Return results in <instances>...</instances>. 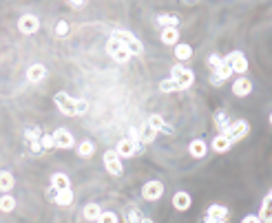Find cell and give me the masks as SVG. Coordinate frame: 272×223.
<instances>
[{
  "mask_svg": "<svg viewBox=\"0 0 272 223\" xmlns=\"http://www.w3.org/2000/svg\"><path fill=\"white\" fill-rule=\"evenodd\" d=\"M56 106L60 109L62 115H82L86 109H89V104H86V100H76L71 95H66V93H56Z\"/></svg>",
  "mask_w": 272,
  "mask_h": 223,
  "instance_id": "6da1fadb",
  "label": "cell"
},
{
  "mask_svg": "<svg viewBox=\"0 0 272 223\" xmlns=\"http://www.w3.org/2000/svg\"><path fill=\"white\" fill-rule=\"evenodd\" d=\"M111 38H115V40H119L126 49L131 51V56H142V51H144V46H142V42L133 36L131 31H122V29H115L113 31V36Z\"/></svg>",
  "mask_w": 272,
  "mask_h": 223,
  "instance_id": "7a4b0ae2",
  "label": "cell"
},
{
  "mask_svg": "<svg viewBox=\"0 0 272 223\" xmlns=\"http://www.w3.org/2000/svg\"><path fill=\"white\" fill-rule=\"evenodd\" d=\"M170 78L177 82L179 91H182V89H188V86L195 82V76H192V71L184 69L182 64H175V66H172V69H170Z\"/></svg>",
  "mask_w": 272,
  "mask_h": 223,
  "instance_id": "3957f363",
  "label": "cell"
},
{
  "mask_svg": "<svg viewBox=\"0 0 272 223\" xmlns=\"http://www.w3.org/2000/svg\"><path fill=\"white\" fill-rule=\"evenodd\" d=\"M106 51H109L111 58L117 60V62H126V60L131 58V51L126 49V46L119 42V40H115V38H111L109 42H106Z\"/></svg>",
  "mask_w": 272,
  "mask_h": 223,
  "instance_id": "277c9868",
  "label": "cell"
},
{
  "mask_svg": "<svg viewBox=\"0 0 272 223\" xmlns=\"http://www.w3.org/2000/svg\"><path fill=\"white\" fill-rule=\"evenodd\" d=\"M248 131H250L248 121H243V119H237L235 124H228V126H226L224 135H226V137H228L230 141H237V139L245 137V135H248Z\"/></svg>",
  "mask_w": 272,
  "mask_h": 223,
  "instance_id": "5b68a950",
  "label": "cell"
},
{
  "mask_svg": "<svg viewBox=\"0 0 272 223\" xmlns=\"http://www.w3.org/2000/svg\"><path fill=\"white\" fill-rule=\"evenodd\" d=\"M104 166H106V170H109L111 175H115V177H119L122 170H124L122 157L117 155V151H106L104 153Z\"/></svg>",
  "mask_w": 272,
  "mask_h": 223,
  "instance_id": "8992f818",
  "label": "cell"
},
{
  "mask_svg": "<svg viewBox=\"0 0 272 223\" xmlns=\"http://www.w3.org/2000/svg\"><path fill=\"white\" fill-rule=\"evenodd\" d=\"M142 144H139L137 139H131V137H126V139H119L117 141V155L119 157H133V155H137L142 148H139Z\"/></svg>",
  "mask_w": 272,
  "mask_h": 223,
  "instance_id": "52a82bcc",
  "label": "cell"
},
{
  "mask_svg": "<svg viewBox=\"0 0 272 223\" xmlns=\"http://www.w3.org/2000/svg\"><path fill=\"white\" fill-rule=\"evenodd\" d=\"M18 29L22 31L24 36H31V33H36L40 29V20L33 16V13H24V16L18 20Z\"/></svg>",
  "mask_w": 272,
  "mask_h": 223,
  "instance_id": "ba28073f",
  "label": "cell"
},
{
  "mask_svg": "<svg viewBox=\"0 0 272 223\" xmlns=\"http://www.w3.org/2000/svg\"><path fill=\"white\" fill-rule=\"evenodd\" d=\"M228 219V208L224 206H210L206 210V217H204V223H226Z\"/></svg>",
  "mask_w": 272,
  "mask_h": 223,
  "instance_id": "9c48e42d",
  "label": "cell"
},
{
  "mask_svg": "<svg viewBox=\"0 0 272 223\" xmlns=\"http://www.w3.org/2000/svg\"><path fill=\"white\" fill-rule=\"evenodd\" d=\"M226 60H228V64L232 66V71L235 73H245L248 71V60H245V56L241 51H232L226 56Z\"/></svg>",
  "mask_w": 272,
  "mask_h": 223,
  "instance_id": "30bf717a",
  "label": "cell"
},
{
  "mask_svg": "<svg viewBox=\"0 0 272 223\" xmlns=\"http://www.w3.org/2000/svg\"><path fill=\"white\" fill-rule=\"evenodd\" d=\"M162 194H164V184H162V181H149V184L144 186V190H142V197L146 201H157V199H162Z\"/></svg>",
  "mask_w": 272,
  "mask_h": 223,
  "instance_id": "8fae6325",
  "label": "cell"
},
{
  "mask_svg": "<svg viewBox=\"0 0 272 223\" xmlns=\"http://www.w3.org/2000/svg\"><path fill=\"white\" fill-rule=\"evenodd\" d=\"M53 141H56V148H62V151H66V148H73V144H76L73 135L69 131H64V128H60V131L53 133Z\"/></svg>",
  "mask_w": 272,
  "mask_h": 223,
  "instance_id": "7c38bea8",
  "label": "cell"
},
{
  "mask_svg": "<svg viewBox=\"0 0 272 223\" xmlns=\"http://www.w3.org/2000/svg\"><path fill=\"white\" fill-rule=\"evenodd\" d=\"M24 137H27V141H29V148H31V153H42L44 148H42V144H40V137H42V133L38 131V128H29V131L24 133Z\"/></svg>",
  "mask_w": 272,
  "mask_h": 223,
  "instance_id": "4fadbf2b",
  "label": "cell"
},
{
  "mask_svg": "<svg viewBox=\"0 0 272 223\" xmlns=\"http://www.w3.org/2000/svg\"><path fill=\"white\" fill-rule=\"evenodd\" d=\"M190 194L188 192H184V190H179V192H175L172 194V206H175V210H179V212H184V210H188L190 208Z\"/></svg>",
  "mask_w": 272,
  "mask_h": 223,
  "instance_id": "5bb4252c",
  "label": "cell"
},
{
  "mask_svg": "<svg viewBox=\"0 0 272 223\" xmlns=\"http://www.w3.org/2000/svg\"><path fill=\"white\" fill-rule=\"evenodd\" d=\"M250 91H252V82L248 78H239L235 84H232V93H235L237 97H245V95H250Z\"/></svg>",
  "mask_w": 272,
  "mask_h": 223,
  "instance_id": "9a60e30c",
  "label": "cell"
},
{
  "mask_svg": "<svg viewBox=\"0 0 272 223\" xmlns=\"http://www.w3.org/2000/svg\"><path fill=\"white\" fill-rule=\"evenodd\" d=\"M149 126H153L157 133H164V135H172V133H175V131H172V126L166 124L159 115H151V117H149Z\"/></svg>",
  "mask_w": 272,
  "mask_h": 223,
  "instance_id": "2e32d148",
  "label": "cell"
},
{
  "mask_svg": "<svg viewBox=\"0 0 272 223\" xmlns=\"http://www.w3.org/2000/svg\"><path fill=\"white\" fill-rule=\"evenodd\" d=\"M230 73H232V66L228 64V60L221 58V64H219L217 69H215V84H221L224 80H228Z\"/></svg>",
  "mask_w": 272,
  "mask_h": 223,
  "instance_id": "e0dca14e",
  "label": "cell"
},
{
  "mask_svg": "<svg viewBox=\"0 0 272 223\" xmlns=\"http://www.w3.org/2000/svg\"><path fill=\"white\" fill-rule=\"evenodd\" d=\"M188 153H190L195 159H202V157H206V153H208V146H206V141L195 139V141H190Z\"/></svg>",
  "mask_w": 272,
  "mask_h": 223,
  "instance_id": "ac0fdd59",
  "label": "cell"
},
{
  "mask_svg": "<svg viewBox=\"0 0 272 223\" xmlns=\"http://www.w3.org/2000/svg\"><path fill=\"white\" fill-rule=\"evenodd\" d=\"M162 42H164V44H172V46L179 42V31H177V27H164V29H162Z\"/></svg>",
  "mask_w": 272,
  "mask_h": 223,
  "instance_id": "d6986e66",
  "label": "cell"
},
{
  "mask_svg": "<svg viewBox=\"0 0 272 223\" xmlns=\"http://www.w3.org/2000/svg\"><path fill=\"white\" fill-rule=\"evenodd\" d=\"M230 146H232V141L226 137L224 133H219L215 139H212V151L215 153H226V151H230Z\"/></svg>",
  "mask_w": 272,
  "mask_h": 223,
  "instance_id": "ffe728a7",
  "label": "cell"
},
{
  "mask_svg": "<svg viewBox=\"0 0 272 223\" xmlns=\"http://www.w3.org/2000/svg\"><path fill=\"white\" fill-rule=\"evenodd\" d=\"M51 192H53V201H56L58 206H71L73 204L71 188H69V190H51Z\"/></svg>",
  "mask_w": 272,
  "mask_h": 223,
  "instance_id": "44dd1931",
  "label": "cell"
},
{
  "mask_svg": "<svg viewBox=\"0 0 272 223\" xmlns=\"http://www.w3.org/2000/svg\"><path fill=\"white\" fill-rule=\"evenodd\" d=\"M51 184H53V190H69V188H71L69 186L71 181H69V177H66L64 172H56V175H53Z\"/></svg>",
  "mask_w": 272,
  "mask_h": 223,
  "instance_id": "7402d4cb",
  "label": "cell"
},
{
  "mask_svg": "<svg viewBox=\"0 0 272 223\" xmlns=\"http://www.w3.org/2000/svg\"><path fill=\"white\" fill-rule=\"evenodd\" d=\"M44 76H46V69L42 64H33V66H29V71H27L29 82H40V80H44Z\"/></svg>",
  "mask_w": 272,
  "mask_h": 223,
  "instance_id": "603a6c76",
  "label": "cell"
},
{
  "mask_svg": "<svg viewBox=\"0 0 272 223\" xmlns=\"http://www.w3.org/2000/svg\"><path fill=\"white\" fill-rule=\"evenodd\" d=\"M259 219L261 223H272V199L265 197L261 204V210H259Z\"/></svg>",
  "mask_w": 272,
  "mask_h": 223,
  "instance_id": "cb8c5ba5",
  "label": "cell"
},
{
  "mask_svg": "<svg viewBox=\"0 0 272 223\" xmlns=\"http://www.w3.org/2000/svg\"><path fill=\"white\" fill-rule=\"evenodd\" d=\"M190 56H192V49H190V44H186V42H177L175 44V58L177 60H190Z\"/></svg>",
  "mask_w": 272,
  "mask_h": 223,
  "instance_id": "d4e9b609",
  "label": "cell"
},
{
  "mask_svg": "<svg viewBox=\"0 0 272 223\" xmlns=\"http://www.w3.org/2000/svg\"><path fill=\"white\" fill-rule=\"evenodd\" d=\"M100 214H102V208H100L97 204H86V206H84V219L97 221Z\"/></svg>",
  "mask_w": 272,
  "mask_h": 223,
  "instance_id": "484cf974",
  "label": "cell"
},
{
  "mask_svg": "<svg viewBox=\"0 0 272 223\" xmlns=\"http://www.w3.org/2000/svg\"><path fill=\"white\" fill-rule=\"evenodd\" d=\"M157 24H162V27H177L179 18L170 16V13H159V16H157Z\"/></svg>",
  "mask_w": 272,
  "mask_h": 223,
  "instance_id": "4316f807",
  "label": "cell"
},
{
  "mask_svg": "<svg viewBox=\"0 0 272 223\" xmlns=\"http://www.w3.org/2000/svg\"><path fill=\"white\" fill-rule=\"evenodd\" d=\"M0 210H3V212H13V210H16V199H13L11 194L0 197Z\"/></svg>",
  "mask_w": 272,
  "mask_h": 223,
  "instance_id": "83f0119b",
  "label": "cell"
},
{
  "mask_svg": "<svg viewBox=\"0 0 272 223\" xmlns=\"http://www.w3.org/2000/svg\"><path fill=\"white\" fill-rule=\"evenodd\" d=\"M13 188V175L11 172H0V190L9 192Z\"/></svg>",
  "mask_w": 272,
  "mask_h": 223,
  "instance_id": "f1b7e54d",
  "label": "cell"
},
{
  "mask_svg": "<svg viewBox=\"0 0 272 223\" xmlns=\"http://www.w3.org/2000/svg\"><path fill=\"white\" fill-rule=\"evenodd\" d=\"M155 135H157L155 128H153V126H146L144 133H139V144H151V141L155 139Z\"/></svg>",
  "mask_w": 272,
  "mask_h": 223,
  "instance_id": "f546056e",
  "label": "cell"
},
{
  "mask_svg": "<svg viewBox=\"0 0 272 223\" xmlns=\"http://www.w3.org/2000/svg\"><path fill=\"white\" fill-rule=\"evenodd\" d=\"M93 153H95V146H93L91 141H82V144H80V148H78L80 157H91Z\"/></svg>",
  "mask_w": 272,
  "mask_h": 223,
  "instance_id": "4dcf8cb0",
  "label": "cell"
},
{
  "mask_svg": "<svg viewBox=\"0 0 272 223\" xmlns=\"http://www.w3.org/2000/svg\"><path fill=\"white\" fill-rule=\"evenodd\" d=\"M159 89H162L164 93H170V91H179V86H177V82H175V80H164V82L162 84H159Z\"/></svg>",
  "mask_w": 272,
  "mask_h": 223,
  "instance_id": "1f68e13d",
  "label": "cell"
},
{
  "mask_svg": "<svg viewBox=\"0 0 272 223\" xmlns=\"http://www.w3.org/2000/svg\"><path fill=\"white\" fill-rule=\"evenodd\" d=\"M97 223H117V214L115 212H102Z\"/></svg>",
  "mask_w": 272,
  "mask_h": 223,
  "instance_id": "d6a6232c",
  "label": "cell"
},
{
  "mask_svg": "<svg viewBox=\"0 0 272 223\" xmlns=\"http://www.w3.org/2000/svg\"><path fill=\"white\" fill-rule=\"evenodd\" d=\"M144 217H142V212L137 210V208H131V212H129V223H142Z\"/></svg>",
  "mask_w": 272,
  "mask_h": 223,
  "instance_id": "836d02e7",
  "label": "cell"
},
{
  "mask_svg": "<svg viewBox=\"0 0 272 223\" xmlns=\"http://www.w3.org/2000/svg\"><path fill=\"white\" fill-rule=\"evenodd\" d=\"M40 144H42L44 151L53 148V146H56V141H53V135H42V137H40Z\"/></svg>",
  "mask_w": 272,
  "mask_h": 223,
  "instance_id": "e575fe53",
  "label": "cell"
},
{
  "mask_svg": "<svg viewBox=\"0 0 272 223\" xmlns=\"http://www.w3.org/2000/svg\"><path fill=\"white\" fill-rule=\"evenodd\" d=\"M69 29H71L69 22H66V20H60L58 27H56V33H58V36H66V33H69Z\"/></svg>",
  "mask_w": 272,
  "mask_h": 223,
  "instance_id": "d590c367",
  "label": "cell"
},
{
  "mask_svg": "<svg viewBox=\"0 0 272 223\" xmlns=\"http://www.w3.org/2000/svg\"><path fill=\"white\" fill-rule=\"evenodd\" d=\"M219 64H221V58H219V56H215V53H212V56H208V66H210L212 71H215Z\"/></svg>",
  "mask_w": 272,
  "mask_h": 223,
  "instance_id": "8d00e7d4",
  "label": "cell"
},
{
  "mask_svg": "<svg viewBox=\"0 0 272 223\" xmlns=\"http://www.w3.org/2000/svg\"><path fill=\"white\" fill-rule=\"evenodd\" d=\"M241 223H261V219L255 217V214H248V217H243V221H241Z\"/></svg>",
  "mask_w": 272,
  "mask_h": 223,
  "instance_id": "74e56055",
  "label": "cell"
},
{
  "mask_svg": "<svg viewBox=\"0 0 272 223\" xmlns=\"http://www.w3.org/2000/svg\"><path fill=\"white\" fill-rule=\"evenodd\" d=\"M69 3H71L73 7H82V5H84V0H69Z\"/></svg>",
  "mask_w": 272,
  "mask_h": 223,
  "instance_id": "f35d334b",
  "label": "cell"
},
{
  "mask_svg": "<svg viewBox=\"0 0 272 223\" xmlns=\"http://www.w3.org/2000/svg\"><path fill=\"white\" fill-rule=\"evenodd\" d=\"M142 223H153V221H151V219H146V217H144V221H142Z\"/></svg>",
  "mask_w": 272,
  "mask_h": 223,
  "instance_id": "ab89813d",
  "label": "cell"
},
{
  "mask_svg": "<svg viewBox=\"0 0 272 223\" xmlns=\"http://www.w3.org/2000/svg\"><path fill=\"white\" fill-rule=\"evenodd\" d=\"M186 3H195V0H186Z\"/></svg>",
  "mask_w": 272,
  "mask_h": 223,
  "instance_id": "60d3db41",
  "label": "cell"
},
{
  "mask_svg": "<svg viewBox=\"0 0 272 223\" xmlns=\"http://www.w3.org/2000/svg\"><path fill=\"white\" fill-rule=\"evenodd\" d=\"M268 197H270V199H272V190H270V194H268Z\"/></svg>",
  "mask_w": 272,
  "mask_h": 223,
  "instance_id": "b9f144b4",
  "label": "cell"
},
{
  "mask_svg": "<svg viewBox=\"0 0 272 223\" xmlns=\"http://www.w3.org/2000/svg\"><path fill=\"white\" fill-rule=\"evenodd\" d=\"M270 124H272V115H270Z\"/></svg>",
  "mask_w": 272,
  "mask_h": 223,
  "instance_id": "7bdbcfd3",
  "label": "cell"
}]
</instances>
